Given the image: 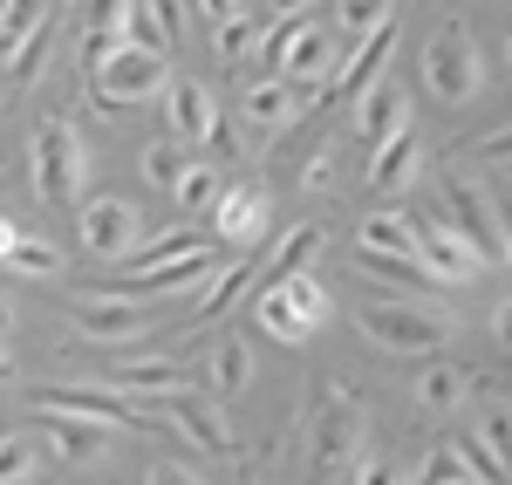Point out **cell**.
Here are the masks:
<instances>
[{
	"label": "cell",
	"mask_w": 512,
	"mask_h": 485,
	"mask_svg": "<svg viewBox=\"0 0 512 485\" xmlns=\"http://www.w3.org/2000/svg\"><path fill=\"white\" fill-rule=\"evenodd\" d=\"M315 417H308V472L315 479H349L355 451L369 438V404L355 397V383H315Z\"/></svg>",
	"instance_id": "1"
},
{
	"label": "cell",
	"mask_w": 512,
	"mask_h": 485,
	"mask_svg": "<svg viewBox=\"0 0 512 485\" xmlns=\"http://www.w3.org/2000/svg\"><path fill=\"white\" fill-rule=\"evenodd\" d=\"M355 328L383 356H437L458 335V315H444L431 301H362L355 308Z\"/></svg>",
	"instance_id": "2"
},
{
	"label": "cell",
	"mask_w": 512,
	"mask_h": 485,
	"mask_svg": "<svg viewBox=\"0 0 512 485\" xmlns=\"http://www.w3.org/2000/svg\"><path fill=\"white\" fill-rule=\"evenodd\" d=\"M164 82H171L164 48L130 35L89 69V96H96V110H144V103H164Z\"/></svg>",
	"instance_id": "3"
},
{
	"label": "cell",
	"mask_w": 512,
	"mask_h": 485,
	"mask_svg": "<svg viewBox=\"0 0 512 485\" xmlns=\"http://www.w3.org/2000/svg\"><path fill=\"white\" fill-rule=\"evenodd\" d=\"M424 89L451 110H465L485 89V55H478V35L465 21H437V35L424 41Z\"/></svg>",
	"instance_id": "4"
},
{
	"label": "cell",
	"mask_w": 512,
	"mask_h": 485,
	"mask_svg": "<svg viewBox=\"0 0 512 485\" xmlns=\"http://www.w3.org/2000/svg\"><path fill=\"white\" fill-rule=\"evenodd\" d=\"M89 192V144L76 123H41L35 130V199L41 205H82Z\"/></svg>",
	"instance_id": "5"
},
{
	"label": "cell",
	"mask_w": 512,
	"mask_h": 485,
	"mask_svg": "<svg viewBox=\"0 0 512 485\" xmlns=\"http://www.w3.org/2000/svg\"><path fill=\"white\" fill-rule=\"evenodd\" d=\"M328 315H335V301H328V287H321L308 267H301V274H287V281L260 287V328H267L274 342H287V349H301Z\"/></svg>",
	"instance_id": "6"
},
{
	"label": "cell",
	"mask_w": 512,
	"mask_h": 485,
	"mask_svg": "<svg viewBox=\"0 0 512 485\" xmlns=\"http://www.w3.org/2000/svg\"><path fill=\"white\" fill-rule=\"evenodd\" d=\"M69 322H76V335L103 342V349H130V342H144V335H151V308H144V294L76 287V294H69Z\"/></svg>",
	"instance_id": "7"
},
{
	"label": "cell",
	"mask_w": 512,
	"mask_h": 485,
	"mask_svg": "<svg viewBox=\"0 0 512 485\" xmlns=\"http://www.w3.org/2000/svg\"><path fill=\"white\" fill-rule=\"evenodd\" d=\"M444 212L458 219V233L485 253V267H499L506 260V226H492L499 219V199L478 185L472 171H444Z\"/></svg>",
	"instance_id": "8"
},
{
	"label": "cell",
	"mask_w": 512,
	"mask_h": 485,
	"mask_svg": "<svg viewBox=\"0 0 512 485\" xmlns=\"http://www.w3.org/2000/svg\"><path fill=\"white\" fill-rule=\"evenodd\" d=\"M76 240H82V253H96V260H123L130 246L144 240V212L130 199H82Z\"/></svg>",
	"instance_id": "9"
},
{
	"label": "cell",
	"mask_w": 512,
	"mask_h": 485,
	"mask_svg": "<svg viewBox=\"0 0 512 485\" xmlns=\"http://www.w3.org/2000/svg\"><path fill=\"white\" fill-rule=\"evenodd\" d=\"M417 253H424V267H431L437 281H451V287H465L478 267H485V253H478V246L458 233V219H451V212L417 219Z\"/></svg>",
	"instance_id": "10"
},
{
	"label": "cell",
	"mask_w": 512,
	"mask_h": 485,
	"mask_svg": "<svg viewBox=\"0 0 512 485\" xmlns=\"http://www.w3.org/2000/svg\"><path fill=\"white\" fill-rule=\"evenodd\" d=\"M158 410L171 417V431H178L185 445H198V451H233V424H226L219 397H198V390H171V397H158Z\"/></svg>",
	"instance_id": "11"
},
{
	"label": "cell",
	"mask_w": 512,
	"mask_h": 485,
	"mask_svg": "<svg viewBox=\"0 0 512 485\" xmlns=\"http://www.w3.org/2000/svg\"><path fill=\"white\" fill-rule=\"evenodd\" d=\"M212 226H219V240L226 246H253L267 240V226H274V199H267V185H226L219 205H212Z\"/></svg>",
	"instance_id": "12"
},
{
	"label": "cell",
	"mask_w": 512,
	"mask_h": 485,
	"mask_svg": "<svg viewBox=\"0 0 512 485\" xmlns=\"http://www.w3.org/2000/svg\"><path fill=\"white\" fill-rule=\"evenodd\" d=\"M164 117H171V137H178V144H212V130H219V96L198 76H171L164 82Z\"/></svg>",
	"instance_id": "13"
},
{
	"label": "cell",
	"mask_w": 512,
	"mask_h": 485,
	"mask_svg": "<svg viewBox=\"0 0 512 485\" xmlns=\"http://www.w3.org/2000/svg\"><path fill=\"white\" fill-rule=\"evenodd\" d=\"M355 130H362L369 144H383V137H396V130H410V96L390 82V69L355 89Z\"/></svg>",
	"instance_id": "14"
},
{
	"label": "cell",
	"mask_w": 512,
	"mask_h": 485,
	"mask_svg": "<svg viewBox=\"0 0 512 485\" xmlns=\"http://www.w3.org/2000/svg\"><path fill=\"white\" fill-rule=\"evenodd\" d=\"M396 35H403V28H396V14H390V21H376L369 35H355V55L335 69V96H355L362 82L383 76V69H390V55H396Z\"/></svg>",
	"instance_id": "15"
},
{
	"label": "cell",
	"mask_w": 512,
	"mask_h": 485,
	"mask_svg": "<svg viewBox=\"0 0 512 485\" xmlns=\"http://www.w3.org/2000/svg\"><path fill=\"white\" fill-rule=\"evenodd\" d=\"M335 41L328 28H308V21H294V35H287V55H280V76L287 82H335Z\"/></svg>",
	"instance_id": "16"
},
{
	"label": "cell",
	"mask_w": 512,
	"mask_h": 485,
	"mask_svg": "<svg viewBox=\"0 0 512 485\" xmlns=\"http://www.w3.org/2000/svg\"><path fill=\"white\" fill-rule=\"evenodd\" d=\"M130 41V0H82V69Z\"/></svg>",
	"instance_id": "17"
},
{
	"label": "cell",
	"mask_w": 512,
	"mask_h": 485,
	"mask_svg": "<svg viewBox=\"0 0 512 485\" xmlns=\"http://www.w3.org/2000/svg\"><path fill=\"white\" fill-rule=\"evenodd\" d=\"M417 164H424V137L417 130H396L376 144V158H369V185L376 192H403V185H417Z\"/></svg>",
	"instance_id": "18"
},
{
	"label": "cell",
	"mask_w": 512,
	"mask_h": 485,
	"mask_svg": "<svg viewBox=\"0 0 512 485\" xmlns=\"http://www.w3.org/2000/svg\"><path fill=\"white\" fill-rule=\"evenodd\" d=\"M239 117H246V130H260V137H280L287 123L301 117V110H294V82L287 76H260L253 89H246V110H239Z\"/></svg>",
	"instance_id": "19"
},
{
	"label": "cell",
	"mask_w": 512,
	"mask_h": 485,
	"mask_svg": "<svg viewBox=\"0 0 512 485\" xmlns=\"http://www.w3.org/2000/svg\"><path fill=\"white\" fill-rule=\"evenodd\" d=\"M130 35L151 48H178L185 41V0H130Z\"/></svg>",
	"instance_id": "20"
},
{
	"label": "cell",
	"mask_w": 512,
	"mask_h": 485,
	"mask_svg": "<svg viewBox=\"0 0 512 485\" xmlns=\"http://www.w3.org/2000/svg\"><path fill=\"white\" fill-rule=\"evenodd\" d=\"M41 417H48V451H55V458H89V451L110 438V424L76 417V410H41Z\"/></svg>",
	"instance_id": "21"
},
{
	"label": "cell",
	"mask_w": 512,
	"mask_h": 485,
	"mask_svg": "<svg viewBox=\"0 0 512 485\" xmlns=\"http://www.w3.org/2000/svg\"><path fill=\"white\" fill-rule=\"evenodd\" d=\"M55 35H62V14L48 7L35 28H28V35H21L14 48H7V55H0V62H7V76H14V82H35V76H41V62H48V48H55Z\"/></svg>",
	"instance_id": "22"
},
{
	"label": "cell",
	"mask_w": 512,
	"mask_h": 485,
	"mask_svg": "<svg viewBox=\"0 0 512 485\" xmlns=\"http://www.w3.org/2000/svg\"><path fill=\"white\" fill-rule=\"evenodd\" d=\"M355 246L362 253H417V219L410 212H369L355 226Z\"/></svg>",
	"instance_id": "23"
},
{
	"label": "cell",
	"mask_w": 512,
	"mask_h": 485,
	"mask_svg": "<svg viewBox=\"0 0 512 485\" xmlns=\"http://www.w3.org/2000/svg\"><path fill=\"white\" fill-rule=\"evenodd\" d=\"M110 383H117L123 397H171V390H185L192 376H185V363H164L158 356V363H123Z\"/></svg>",
	"instance_id": "24"
},
{
	"label": "cell",
	"mask_w": 512,
	"mask_h": 485,
	"mask_svg": "<svg viewBox=\"0 0 512 485\" xmlns=\"http://www.w3.org/2000/svg\"><path fill=\"white\" fill-rule=\"evenodd\" d=\"M0 274H14V281H62V274H69V260H62V253H55L48 240L21 233V246L0 260Z\"/></svg>",
	"instance_id": "25"
},
{
	"label": "cell",
	"mask_w": 512,
	"mask_h": 485,
	"mask_svg": "<svg viewBox=\"0 0 512 485\" xmlns=\"http://www.w3.org/2000/svg\"><path fill=\"white\" fill-rule=\"evenodd\" d=\"M205 376H212V390H219V397H239V390L253 383V342L226 335V342L212 349V369H205Z\"/></svg>",
	"instance_id": "26"
},
{
	"label": "cell",
	"mask_w": 512,
	"mask_h": 485,
	"mask_svg": "<svg viewBox=\"0 0 512 485\" xmlns=\"http://www.w3.org/2000/svg\"><path fill=\"white\" fill-rule=\"evenodd\" d=\"M315 253H321V226H287V233H280V246L267 253V281H287V274H301Z\"/></svg>",
	"instance_id": "27"
},
{
	"label": "cell",
	"mask_w": 512,
	"mask_h": 485,
	"mask_svg": "<svg viewBox=\"0 0 512 485\" xmlns=\"http://www.w3.org/2000/svg\"><path fill=\"white\" fill-rule=\"evenodd\" d=\"M465 390H472V376H465V369H451V363H437V369H424V376H417V404L437 410V417L465 404Z\"/></svg>",
	"instance_id": "28"
},
{
	"label": "cell",
	"mask_w": 512,
	"mask_h": 485,
	"mask_svg": "<svg viewBox=\"0 0 512 485\" xmlns=\"http://www.w3.org/2000/svg\"><path fill=\"white\" fill-rule=\"evenodd\" d=\"M246 281H253V260H233V267H219V274H212V287L198 294V322H219V315L233 308L239 294H246Z\"/></svg>",
	"instance_id": "29"
},
{
	"label": "cell",
	"mask_w": 512,
	"mask_h": 485,
	"mask_svg": "<svg viewBox=\"0 0 512 485\" xmlns=\"http://www.w3.org/2000/svg\"><path fill=\"white\" fill-rule=\"evenodd\" d=\"M226 192V178H219V164H185L178 171V185H171V199L185 205V212H212Z\"/></svg>",
	"instance_id": "30"
},
{
	"label": "cell",
	"mask_w": 512,
	"mask_h": 485,
	"mask_svg": "<svg viewBox=\"0 0 512 485\" xmlns=\"http://www.w3.org/2000/svg\"><path fill=\"white\" fill-rule=\"evenodd\" d=\"M355 260H362V274H376V281H396V287H424V281H431L424 253H362V246H355Z\"/></svg>",
	"instance_id": "31"
},
{
	"label": "cell",
	"mask_w": 512,
	"mask_h": 485,
	"mask_svg": "<svg viewBox=\"0 0 512 485\" xmlns=\"http://www.w3.org/2000/svg\"><path fill=\"white\" fill-rule=\"evenodd\" d=\"M253 41H260V28H253V14H246V7L226 14V21H212V48H219V62H246V55H253Z\"/></svg>",
	"instance_id": "32"
},
{
	"label": "cell",
	"mask_w": 512,
	"mask_h": 485,
	"mask_svg": "<svg viewBox=\"0 0 512 485\" xmlns=\"http://www.w3.org/2000/svg\"><path fill=\"white\" fill-rule=\"evenodd\" d=\"M396 14V0H335V28H342V35H369V28H376V21H390Z\"/></svg>",
	"instance_id": "33"
},
{
	"label": "cell",
	"mask_w": 512,
	"mask_h": 485,
	"mask_svg": "<svg viewBox=\"0 0 512 485\" xmlns=\"http://www.w3.org/2000/svg\"><path fill=\"white\" fill-rule=\"evenodd\" d=\"M478 438L499 451V465H506V479H512V404H485L478 410Z\"/></svg>",
	"instance_id": "34"
},
{
	"label": "cell",
	"mask_w": 512,
	"mask_h": 485,
	"mask_svg": "<svg viewBox=\"0 0 512 485\" xmlns=\"http://www.w3.org/2000/svg\"><path fill=\"white\" fill-rule=\"evenodd\" d=\"M14 479H41L35 438H0V485H14Z\"/></svg>",
	"instance_id": "35"
},
{
	"label": "cell",
	"mask_w": 512,
	"mask_h": 485,
	"mask_svg": "<svg viewBox=\"0 0 512 485\" xmlns=\"http://www.w3.org/2000/svg\"><path fill=\"white\" fill-rule=\"evenodd\" d=\"M41 14H48V0H0V55H7L14 41L28 35Z\"/></svg>",
	"instance_id": "36"
},
{
	"label": "cell",
	"mask_w": 512,
	"mask_h": 485,
	"mask_svg": "<svg viewBox=\"0 0 512 485\" xmlns=\"http://www.w3.org/2000/svg\"><path fill=\"white\" fill-rule=\"evenodd\" d=\"M144 178H151V185H178V171H185V158H178V144H151V151H144Z\"/></svg>",
	"instance_id": "37"
},
{
	"label": "cell",
	"mask_w": 512,
	"mask_h": 485,
	"mask_svg": "<svg viewBox=\"0 0 512 485\" xmlns=\"http://www.w3.org/2000/svg\"><path fill=\"white\" fill-rule=\"evenodd\" d=\"M301 185H308V192H328V185H335V144L308 158V171H301Z\"/></svg>",
	"instance_id": "38"
},
{
	"label": "cell",
	"mask_w": 512,
	"mask_h": 485,
	"mask_svg": "<svg viewBox=\"0 0 512 485\" xmlns=\"http://www.w3.org/2000/svg\"><path fill=\"white\" fill-rule=\"evenodd\" d=\"M151 479H158V485H164V479H171V485H192V479H198V465H178V458H158V465H151Z\"/></svg>",
	"instance_id": "39"
},
{
	"label": "cell",
	"mask_w": 512,
	"mask_h": 485,
	"mask_svg": "<svg viewBox=\"0 0 512 485\" xmlns=\"http://www.w3.org/2000/svg\"><path fill=\"white\" fill-rule=\"evenodd\" d=\"M212 151H219V158H226V164H233L239 151H246V144H239V130H233V123H226V117H219V130H212Z\"/></svg>",
	"instance_id": "40"
},
{
	"label": "cell",
	"mask_w": 512,
	"mask_h": 485,
	"mask_svg": "<svg viewBox=\"0 0 512 485\" xmlns=\"http://www.w3.org/2000/svg\"><path fill=\"white\" fill-rule=\"evenodd\" d=\"M492 342H499V349H512V301H499V308H492Z\"/></svg>",
	"instance_id": "41"
},
{
	"label": "cell",
	"mask_w": 512,
	"mask_h": 485,
	"mask_svg": "<svg viewBox=\"0 0 512 485\" xmlns=\"http://www.w3.org/2000/svg\"><path fill=\"white\" fill-rule=\"evenodd\" d=\"M485 158L512 164V123H506V130H492V137H485Z\"/></svg>",
	"instance_id": "42"
},
{
	"label": "cell",
	"mask_w": 512,
	"mask_h": 485,
	"mask_svg": "<svg viewBox=\"0 0 512 485\" xmlns=\"http://www.w3.org/2000/svg\"><path fill=\"white\" fill-rule=\"evenodd\" d=\"M21 233H28V226H21V219H7V212H0V260H7V253H14V246H21Z\"/></svg>",
	"instance_id": "43"
},
{
	"label": "cell",
	"mask_w": 512,
	"mask_h": 485,
	"mask_svg": "<svg viewBox=\"0 0 512 485\" xmlns=\"http://www.w3.org/2000/svg\"><path fill=\"white\" fill-rule=\"evenodd\" d=\"M198 14L205 21H226V14H239V0H198Z\"/></svg>",
	"instance_id": "44"
},
{
	"label": "cell",
	"mask_w": 512,
	"mask_h": 485,
	"mask_svg": "<svg viewBox=\"0 0 512 485\" xmlns=\"http://www.w3.org/2000/svg\"><path fill=\"white\" fill-rule=\"evenodd\" d=\"M308 7H315V0H274V14H280V21H301Z\"/></svg>",
	"instance_id": "45"
},
{
	"label": "cell",
	"mask_w": 512,
	"mask_h": 485,
	"mask_svg": "<svg viewBox=\"0 0 512 485\" xmlns=\"http://www.w3.org/2000/svg\"><path fill=\"white\" fill-rule=\"evenodd\" d=\"M499 226H506V260H512V199H499Z\"/></svg>",
	"instance_id": "46"
},
{
	"label": "cell",
	"mask_w": 512,
	"mask_h": 485,
	"mask_svg": "<svg viewBox=\"0 0 512 485\" xmlns=\"http://www.w3.org/2000/svg\"><path fill=\"white\" fill-rule=\"evenodd\" d=\"M14 328V301H7V287H0V335Z\"/></svg>",
	"instance_id": "47"
},
{
	"label": "cell",
	"mask_w": 512,
	"mask_h": 485,
	"mask_svg": "<svg viewBox=\"0 0 512 485\" xmlns=\"http://www.w3.org/2000/svg\"><path fill=\"white\" fill-rule=\"evenodd\" d=\"M0 376H7V349H0Z\"/></svg>",
	"instance_id": "48"
},
{
	"label": "cell",
	"mask_w": 512,
	"mask_h": 485,
	"mask_svg": "<svg viewBox=\"0 0 512 485\" xmlns=\"http://www.w3.org/2000/svg\"><path fill=\"white\" fill-rule=\"evenodd\" d=\"M506 62H512V35H506Z\"/></svg>",
	"instance_id": "49"
},
{
	"label": "cell",
	"mask_w": 512,
	"mask_h": 485,
	"mask_svg": "<svg viewBox=\"0 0 512 485\" xmlns=\"http://www.w3.org/2000/svg\"><path fill=\"white\" fill-rule=\"evenodd\" d=\"M506 171H512V164H506Z\"/></svg>",
	"instance_id": "50"
}]
</instances>
